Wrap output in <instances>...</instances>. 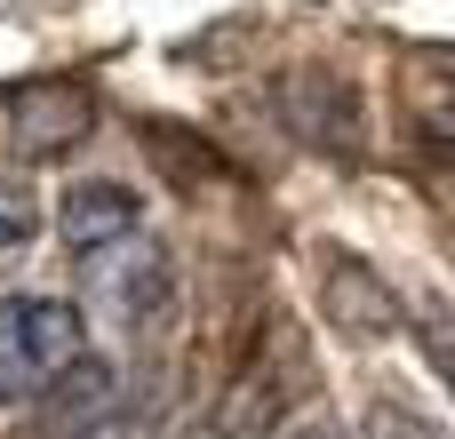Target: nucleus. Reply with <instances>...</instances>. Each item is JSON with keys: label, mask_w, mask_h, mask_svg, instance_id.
Returning <instances> with one entry per match:
<instances>
[{"label": "nucleus", "mask_w": 455, "mask_h": 439, "mask_svg": "<svg viewBox=\"0 0 455 439\" xmlns=\"http://www.w3.org/2000/svg\"><path fill=\"white\" fill-rule=\"evenodd\" d=\"M80 352V312L56 296H8L0 304V408H32L64 360Z\"/></svg>", "instance_id": "f257e3e1"}, {"label": "nucleus", "mask_w": 455, "mask_h": 439, "mask_svg": "<svg viewBox=\"0 0 455 439\" xmlns=\"http://www.w3.org/2000/svg\"><path fill=\"white\" fill-rule=\"evenodd\" d=\"M80 288H88V304L104 312V320H120V328H152L168 304H176V264H168V248L144 232H120V240H104V248H88L80 256Z\"/></svg>", "instance_id": "f03ea898"}, {"label": "nucleus", "mask_w": 455, "mask_h": 439, "mask_svg": "<svg viewBox=\"0 0 455 439\" xmlns=\"http://www.w3.org/2000/svg\"><path fill=\"white\" fill-rule=\"evenodd\" d=\"M88 96L72 80H32L8 96V152L16 160H64L80 136H88Z\"/></svg>", "instance_id": "7ed1b4c3"}, {"label": "nucleus", "mask_w": 455, "mask_h": 439, "mask_svg": "<svg viewBox=\"0 0 455 439\" xmlns=\"http://www.w3.org/2000/svg\"><path fill=\"white\" fill-rule=\"evenodd\" d=\"M120 408V368L96 360V352H72L64 376L40 392V416H48V439H72V432H104Z\"/></svg>", "instance_id": "20e7f679"}, {"label": "nucleus", "mask_w": 455, "mask_h": 439, "mask_svg": "<svg viewBox=\"0 0 455 439\" xmlns=\"http://www.w3.org/2000/svg\"><path fill=\"white\" fill-rule=\"evenodd\" d=\"M144 224V208H136V192L128 184H72L64 192V208H56V232H64V248L72 256H88V248H104V240H120V232H136Z\"/></svg>", "instance_id": "39448f33"}, {"label": "nucleus", "mask_w": 455, "mask_h": 439, "mask_svg": "<svg viewBox=\"0 0 455 439\" xmlns=\"http://www.w3.org/2000/svg\"><path fill=\"white\" fill-rule=\"evenodd\" d=\"M368 439H455V432L440 416L408 408V400H376V408H368Z\"/></svg>", "instance_id": "423d86ee"}, {"label": "nucleus", "mask_w": 455, "mask_h": 439, "mask_svg": "<svg viewBox=\"0 0 455 439\" xmlns=\"http://www.w3.org/2000/svg\"><path fill=\"white\" fill-rule=\"evenodd\" d=\"M24 240H32V200L0 184V248H24Z\"/></svg>", "instance_id": "0eeeda50"}, {"label": "nucleus", "mask_w": 455, "mask_h": 439, "mask_svg": "<svg viewBox=\"0 0 455 439\" xmlns=\"http://www.w3.org/2000/svg\"><path fill=\"white\" fill-rule=\"evenodd\" d=\"M440 120L455 128V64H448V88H440Z\"/></svg>", "instance_id": "6e6552de"}, {"label": "nucleus", "mask_w": 455, "mask_h": 439, "mask_svg": "<svg viewBox=\"0 0 455 439\" xmlns=\"http://www.w3.org/2000/svg\"><path fill=\"white\" fill-rule=\"evenodd\" d=\"M296 439H352V432H336V424H304Z\"/></svg>", "instance_id": "1a4fd4ad"}]
</instances>
